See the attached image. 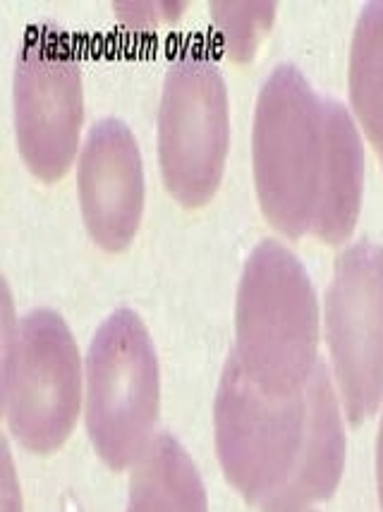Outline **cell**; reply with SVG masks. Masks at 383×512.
<instances>
[{
  "mask_svg": "<svg viewBox=\"0 0 383 512\" xmlns=\"http://www.w3.org/2000/svg\"><path fill=\"white\" fill-rule=\"evenodd\" d=\"M364 190V149L355 120L343 103L326 99V161L312 235L340 245L360 218Z\"/></svg>",
  "mask_w": 383,
  "mask_h": 512,
  "instance_id": "cell-11",
  "label": "cell"
},
{
  "mask_svg": "<svg viewBox=\"0 0 383 512\" xmlns=\"http://www.w3.org/2000/svg\"><path fill=\"white\" fill-rule=\"evenodd\" d=\"M376 479H379V498L383 508V419L379 429V443H376Z\"/></svg>",
  "mask_w": 383,
  "mask_h": 512,
  "instance_id": "cell-15",
  "label": "cell"
},
{
  "mask_svg": "<svg viewBox=\"0 0 383 512\" xmlns=\"http://www.w3.org/2000/svg\"><path fill=\"white\" fill-rule=\"evenodd\" d=\"M5 419L34 453L68 441L82 405V364L70 328L56 312L34 309L5 343Z\"/></svg>",
  "mask_w": 383,
  "mask_h": 512,
  "instance_id": "cell-5",
  "label": "cell"
},
{
  "mask_svg": "<svg viewBox=\"0 0 383 512\" xmlns=\"http://www.w3.org/2000/svg\"><path fill=\"white\" fill-rule=\"evenodd\" d=\"M216 450L230 484L259 508L281 493L300 465L307 441L309 402L276 398L247 379L230 355L214 405Z\"/></svg>",
  "mask_w": 383,
  "mask_h": 512,
  "instance_id": "cell-4",
  "label": "cell"
},
{
  "mask_svg": "<svg viewBox=\"0 0 383 512\" xmlns=\"http://www.w3.org/2000/svg\"><path fill=\"white\" fill-rule=\"evenodd\" d=\"M84 120L82 67L58 36L24 41L15 70V130L20 154L36 178L68 173Z\"/></svg>",
  "mask_w": 383,
  "mask_h": 512,
  "instance_id": "cell-8",
  "label": "cell"
},
{
  "mask_svg": "<svg viewBox=\"0 0 383 512\" xmlns=\"http://www.w3.org/2000/svg\"><path fill=\"white\" fill-rule=\"evenodd\" d=\"M127 512H209L197 467L173 436H156L139 457Z\"/></svg>",
  "mask_w": 383,
  "mask_h": 512,
  "instance_id": "cell-12",
  "label": "cell"
},
{
  "mask_svg": "<svg viewBox=\"0 0 383 512\" xmlns=\"http://www.w3.org/2000/svg\"><path fill=\"white\" fill-rule=\"evenodd\" d=\"M326 338L352 424L383 402V249L357 242L336 261L326 295Z\"/></svg>",
  "mask_w": 383,
  "mask_h": 512,
  "instance_id": "cell-7",
  "label": "cell"
},
{
  "mask_svg": "<svg viewBox=\"0 0 383 512\" xmlns=\"http://www.w3.org/2000/svg\"><path fill=\"white\" fill-rule=\"evenodd\" d=\"M233 357L247 379L276 398L305 393L319 369V304L305 266L264 240L249 256L237 292Z\"/></svg>",
  "mask_w": 383,
  "mask_h": 512,
  "instance_id": "cell-1",
  "label": "cell"
},
{
  "mask_svg": "<svg viewBox=\"0 0 383 512\" xmlns=\"http://www.w3.org/2000/svg\"><path fill=\"white\" fill-rule=\"evenodd\" d=\"M230 144L226 79L204 56H180L163 79L158 163L168 192L187 209L214 197Z\"/></svg>",
  "mask_w": 383,
  "mask_h": 512,
  "instance_id": "cell-6",
  "label": "cell"
},
{
  "mask_svg": "<svg viewBox=\"0 0 383 512\" xmlns=\"http://www.w3.org/2000/svg\"><path fill=\"white\" fill-rule=\"evenodd\" d=\"M214 20L226 44L228 56L235 60H249L254 56L259 39L271 27L273 3H216L211 5Z\"/></svg>",
  "mask_w": 383,
  "mask_h": 512,
  "instance_id": "cell-14",
  "label": "cell"
},
{
  "mask_svg": "<svg viewBox=\"0 0 383 512\" xmlns=\"http://www.w3.org/2000/svg\"><path fill=\"white\" fill-rule=\"evenodd\" d=\"M252 161L266 221L288 237L312 233L326 161V99L295 65H278L259 91Z\"/></svg>",
  "mask_w": 383,
  "mask_h": 512,
  "instance_id": "cell-2",
  "label": "cell"
},
{
  "mask_svg": "<svg viewBox=\"0 0 383 512\" xmlns=\"http://www.w3.org/2000/svg\"><path fill=\"white\" fill-rule=\"evenodd\" d=\"M158 359L149 331L130 309L108 316L87 357V429L108 467L137 465L154 441Z\"/></svg>",
  "mask_w": 383,
  "mask_h": 512,
  "instance_id": "cell-3",
  "label": "cell"
},
{
  "mask_svg": "<svg viewBox=\"0 0 383 512\" xmlns=\"http://www.w3.org/2000/svg\"><path fill=\"white\" fill-rule=\"evenodd\" d=\"M79 204L91 240L120 252L137 235L144 211V166L135 134L106 118L89 130L79 156Z\"/></svg>",
  "mask_w": 383,
  "mask_h": 512,
  "instance_id": "cell-9",
  "label": "cell"
},
{
  "mask_svg": "<svg viewBox=\"0 0 383 512\" xmlns=\"http://www.w3.org/2000/svg\"><path fill=\"white\" fill-rule=\"evenodd\" d=\"M350 103L383 163V0L367 3L350 48Z\"/></svg>",
  "mask_w": 383,
  "mask_h": 512,
  "instance_id": "cell-13",
  "label": "cell"
},
{
  "mask_svg": "<svg viewBox=\"0 0 383 512\" xmlns=\"http://www.w3.org/2000/svg\"><path fill=\"white\" fill-rule=\"evenodd\" d=\"M307 402L309 426L300 465L290 484L273 501L261 505V512H307L336 491L345 467V431L336 390L324 364H319L307 386Z\"/></svg>",
  "mask_w": 383,
  "mask_h": 512,
  "instance_id": "cell-10",
  "label": "cell"
}]
</instances>
